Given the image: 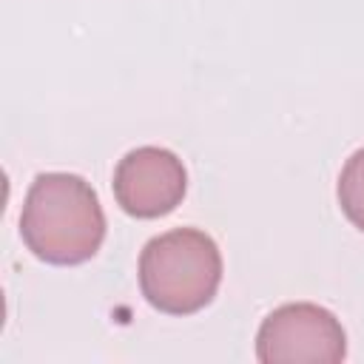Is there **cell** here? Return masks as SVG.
Wrapping results in <instances>:
<instances>
[{
  "mask_svg": "<svg viewBox=\"0 0 364 364\" xmlns=\"http://www.w3.org/2000/svg\"><path fill=\"white\" fill-rule=\"evenodd\" d=\"M20 236L48 264H82L105 239V213L97 191L77 173H40L23 202Z\"/></svg>",
  "mask_w": 364,
  "mask_h": 364,
  "instance_id": "obj_1",
  "label": "cell"
},
{
  "mask_svg": "<svg viewBox=\"0 0 364 364\" xmlns=\"http://www.w3.org/2000/svg\"><path fill=\"white\" fill-rule=\"evenodd\" d=\"M222 282V253L199 228H173L154 236L139 253V287L151 307L191 316L213 301Z\"/></svg>",
  "mask_w": 364,
  "mask_h": 364,
  "instance_id": "obj_2",
  "label": "cell"
},
{
  "mask_svg": "<svg viewBox=\"0 0 364 364\" xmlns=\"http://www.w3.org/2000/svg\"><path fill=\"white\" fill-rule=\"evenodd\" d=\"M347 355L341 321L321 304L290 301L264 316L256 333L262 364H338Z\"/></svg>",
  "mask_w": 364,
  "mask_h": 364,
  "instance_id": "obj_3",
  "label": "cell"
},
{
  "mask_svg": "<svg viewBox=\"0 0 364 364\" xmlns=\"http://www.w3.org/2000/svg\"><path fill=\"white\" fill-rule=\"evenodd\" d=\"M114 199L134 219H159L171 213L188 191L182 159L159 145L128 151L114 168Z\"/></svg>",
  "mask_w": 364,
  "mask_h": 364,
  "instance_id": "obj_4",
  "label": "cell"
},
{
  "mask_svg": "<svg viewBox=\"0 0 364 364\" xmlns=\"http://www.w3.org/2000/svg\"><path fill=\"white\" fill-rule=\"evenodd\" d=\"M338 205L350 225L364 230V148H358L338 173Z\"/></svg>",
  "mask_w": 364,
  "mask_h": 364,
  "instance_id": "obj_5",
  "label": "cell"
}]
</instances>
